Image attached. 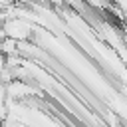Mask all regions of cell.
Wrapping results in <instances>:
<instances>
[{
    "mask_svg": "<svg viewBox=\"0 0 127 127\" xmlns=\"http://www.w3.org/2000/svg\"><path fill=\"white\" fill-rule=\"evenodd\" d=\"M4 32L8 38L16 40V42H26L30 38V32H32V26L28 22H24L22 18H14L10 22L4 24Z\"/></svg>",
    "mask_w": 127,
    "mask_h": 127,
    "instance_id": "obj_1",
    "label": "cell"
},
{
    "mask_svg": "<svg viewBox=\"0 0 127 127\" xmlns=\"http://www.w3.org/2000/svg\"><path fill=\"white\" fill-rule=\"evenodd\" d=\"M8 91H10L12 97H26V95L34 93V87H30L24 79H16V81H12L8 85Z\"/></svg>",
    "mask_w": 127,
    "mask_h": 127,
    "instance_id": "obj_2",
    "label": "cell"
}]
</instances>
